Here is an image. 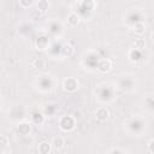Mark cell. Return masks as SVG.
Returning <instances> with one entry per match:
<instances>
[{
  "label": "cell",
  "instance_id": "obj_1",
  "mask_svg": "<svg viewBox=\"0 0 154 154\" xmlns=\"http://www.w3.org/2000/svg\"><path fill=\"white\" fill-rule=\"evenodd\" d=\"M75 128V119L71 116H64L60 119V129L64 131H71Z\"/></svg>",
  "mask_w": 154,
  "mask_h": 154
},
{
  "label": "cell",
  "instance_id": "obj_2",
  "mask_svg": "<svg viewBox=\"0 0 154 154\" xmlns=\"http://www.w3.org/2000/svg\"><path fill=\"white\" fill-rule=\"evenodd\" d=\"M78 87V81L73 77H69L64 81V88L67 91H75Z\"/></svg>",
  "mask_w": 154,
  "mask_h": 154
},
{
  "label": "cell",
  "instance_id": "obj_3",
  "mask_svg": "<svg viewBox=\"0 0 154 154\" xmlns=\"http://www.w3.org/2000/svg\"><path fill=\"white\" fill-rule=\"evenodd\" d=\"M108 116H109V112H108V109H107L106 107H100V108H97L96 112H95V117H96V119H97L99 122H105V120H107V119H108Z\"/></svg>",
  "mask_w": 154,
  "mask_h": 154
},
{
  "label": "cell",
  "instance_id": "obj_4",
  "mask_svg": "<svg viewBox=\"0 0 154 154\" xmlns=\"http://www.w3.org/2000/svg\"><path fill=\"white\" fill-rule=\"evenodd\" d=\"M111 69H112V63H111L109 59H102V60L97 64V70H99L100 72L106 73V72H108Z\"/></svg>",
  "mask_w": 154,
  "mask_h": 154
},
{
  "label": "cell",
  "instance_id": "obj_5",
  "mask_svg": "<svg viewBox=\"0 0 154 154\" xmlns=\"http://www.w3.org/2000/svg\"><path fill=\"white\" fill-rule=\"evenodd\" d=\"M37 150H38L40 154H49L51 150H52V144L49 142H47V141H43V142H41L38 144Z\"/></svg>",
  "mask_w": 154,
  "mask_h": 154
},
{
  "label": "cell",
  "instance_id": "obj_6",
  "mask_svg": "<svg viewBox=\"0 0 154 154\" xmlns=\"http://www.w3.org/2000/svg\"><path fill=\"white\" fill-rule=\"evenodd\" d=\"M17 130H18L19 135L25 136V135H29V132L31 131V125H30L29 123H20V124L18 125Z\"/></svg>",
  "mask_w": 154,
  "mask_h": 154
},
{
  "label": "cell",
  "instance_id": "obj_7",
  "mask_svg": "<svg viewBox=\"0 0 154 154\" xmlns=\"http://www.w3.org/2000/svg\"><path fill=\"white\" fill-rule=\"evenodd\" d=\"M48 45H49V41L45 36H40L36 40V47H37V49H46L48 47Z\"/></svg>",
  "mask_w": 154,
  "mask_h": 154
},
{
  "label": "cell",
  "instance_id": "obj_8",
  "mask_svg": "<svg viewBox=\"0 0 154 154\" xmlns=\"http://www.w3.org/2000/svg\"><path fill=\"white\" fill-rule=\"evenodd\" d=\"M67 23H69L70 26H77L78 23H79V17H78V14L75 13V12L70 13L69 17H67Z\"/></svg>",
  "mask_w": 154,
  "mask_h": 154
},
{
  "label": "cell",
  "instance_id": "obj_9",
  "mask_svg": "<svg viewBox=\"0 0 154 154\" xmlns=\"http://www.w3.org/2000/svg\"><path fill=\"white\" fill-rule=\"evenodd\" d=\"M64 144H65V141H64V138L60 137V136L55 137L54 141H53V146H54V148H55L57 150L63 149V148H64Z\"/></svg>",
  "mask_w": 154,
  "mask_h": 154
},
{
  "label": "cell",
  "instance_id": "obj_10",
  "mask_svg": "<svg viewBox=\"0 0 154 154\" xmlns=\"http://www.w3.org/2000/svg\"><path fill=\"white\" fill-rule=\"evenodd\" d=\"M144 30H146V25H144L143 22H138V23H136V24L134 25V31H135L136 34H138V35L143 34Z\"/></svg>",
  "mask_w": 154,
  "mask_h": 154
},
{
  "label": "cell",
  "instance_id": "obj_11",
  "mask_svg": "<svg viewBox=\"0 0 154 154\" xmlns=\"http://www.w3.org/2000/svg\"><path fill=\"white\" fill-rule=\"evenodd\" d=\"M48 7H49V4H48V1H46V0H41V1L37 2V8H38L40 12H42V13H45V12L48 10Z\"/></svg>",
  "mask_w": 154,
  "mask_h": 154
},
{
  "label": "cell",
  "instance_id": "obj_12",
  "mask_svg": "<svg viewBox=\"0 0 154 154\" xmlns=\"http://www.w3.org/2000/svg\"><path fill=\"white\" fill-rule=\"evenodd\" d=\"M32 122L35 124H42L43 123V116H42V113H34L32 114Z\"/></svg>",
  "mask_w": 154,
  "mask_h": 154
},
{
  "label": "cell",
  "instance_id": "obj_13",
  "mask_svg": "<svg viewBox=\"0 0 154 154\" xmlns=\"http://www.w3.org/2000/svg\"><path fill=\"white\" fill-rule=\"evenodd\" d=\"M31 65H32V67H37V69H41V67H43V65H45V61H43L42 59L37 58V59H34V60H32Z\"/></svg>",
  "mask_w": 154,
  "mask_h": 154
},
{
  "label": "cell",
  "instance_id": "obj_14",
  "mask_svg": "<svg viewBox=\"0 0 154 154\" xmlns=\"http://www.w3.org/2000/svg\"><path fill=\"white\" fill-rule=\"evenodd\" d=\"M144 46H146V41H144V40L137 38V40L135 41V48H136V49H142V48H144Z\"/></svg>",
  "mask_w": 154,
  "mask_h": 154
},
{
  "label": "cell",
  "instance_id": "obj_15",
  "mask_svg": "<svg viewBox=\"0 0 154 154\" xmlns=\"http://www.w3.org/2000/svg\"><path fill=\"white\" fill-rule=\"evenodd\" d=\"M8 144V138L4 135H0V148H5Z\"/></svg>",
  "mask_w": 154,
  "mask_h": 154
},
{
  "label": "cell",
  "instance_id": "obj_16",
  "mask_svg": "<svg viewBox=\"0 0 154 154\" xmlns=\"http://www.w3.org/2000/svg\"><path fill=\"white\" fill-rule=\"evenodd\" d=\"M72 52H73V49H72L71 46H65V47L63 48V53H64V55H71Z\"/></svg>",
  "mask_w": 154,
  "mask_h": 154
},
{
  "label": "cell",
  "instance_id": "obj_17",
  "mask_svg": "<svg viewBox=\"0 0 154 154\" xmlns=\"http://www.w3.org/2000/svg\"><path fill=\"white\" fill-rule=\"evenodd\" d=\"M19 4H20L22 6H25V7H30V6H32L35 2H34V1H24V0H22Z\"/></svg>",
  "mask_w": 154,
  "mask_h": 154
},
{
  "label": "cell",
  "instance_id": "obj_18",
  "mask_svg": "<svg viewBox=\"0 0 154 154\" xmlns=\"http://www.w3.org/2000/svg\"><path fill=\"white\" fill-rule=\"evenodd\" d=\"M152 144H153V140H150V141H149V143H148V150H149V153H150V154L153 153V150H152Z\"/></svg>",
  "mask_w": 154,
  "mask_h": 154
}]
</instances>
